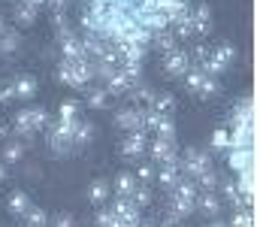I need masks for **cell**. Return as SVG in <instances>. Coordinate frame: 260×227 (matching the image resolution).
<instances>
[{"mask_svg": "<svg viewBox=\"0 0 260 227\" xmlns=\"http://www.w3.org/2000/svg\"><path fill=\"white\" fill-rule=\"evenodd\" d=\"M15 49H18V34L3 30V34H0V55H12Z\"/></svg>", "mask_w": 260, "mask_h": 227, "instance_id": "4dcf8cb0", "label": "cell"}, {"mask_svg": "<svg viewBox=\"0 0 260 227\" xmlns=\"http://www.w3.org/2000/svg\"><path fill=\"white\" fill-rule=\"evenodd\" d=\"M209 146H212L215 151H227V149H230V131H227V127H218V131L212 134Z\"/></svg>", "mask_w": 260, "mask_h": 227, "instance_id": "f546056e", "label": "cell"}, {"mask_svg": "<svg viewBox=\"0 0 260 227\" xmlns=\"http://www.w3.org/2000/svg\"><path fill=\"white\" fill-rule=\"evenodd\" d=\"M12 88H15V100H34V97H37V79H34V76H18V79H12Z\"/></svg>", "mask_w": 260, "mask_h": 227, "instance_id": "ac0fdd59", "label": "cell"}, {"mask_svg": "<svg viewBox=\"0 0 260 227\" xmlns=\"http://www.w3.org/2000/svg\"><path fill=\"white\" fill-rule=\"evenodd\" d=\"M142 115H145V106H124L115 112V127L124 134H136L142 131Z\"/></svg>", "mask_w": 260, "mask_h": 227, "instance_id": "52a82bcc", "label": "cell"}, {"mask_svg": "<svg viewBox=\"0 0 260 227\" xmlns=\"http://www.w3.org/2000/svg\"><path fill=\"white\" fill-rule=\"evenodd\" d=\"M218 188H224V197H227L236 209H251V200H248V197L236 188V182H221Z\"/></svg>", "mask_w": 260, "mask_h": 227, "instance_id": "ffe728a7", "label": "cell"}, {"mask_svg": "<svg viewBox=\"0 0 260 227\" xmlns=\"http://www.w3.org/2000/svg\"><path fill=\"white\" fill-rule=\"evenodd\" d=\"M145 151H151V164H170V160L179 157L176 154V140H160V137H151Z\"/></svg>", "mask_w": 260, "mask_h": 227, "instance_id": "9c48e42d", "label": "cell"}, {"mask_svg": "<svg viewBox=\"0 0 260 227\" xmlns=\"http://www.w3.org/2000/svg\"><path fill=\"white\" fill-rule=\"evenodd\" d=\"M43 127H49V112L43 106H27L15 115V134L18 137H30Z\"/></svg>", "mask_w": 260, "mask_h": 227, "instance_id": "6da1fadb", "label": "cell"}, {"mask_svg": "<svg viewBox=\"0 0 260 227\" xmlns=\"http://www.w3.org/2000/svg\"><path fill=\"white\" fill-rule=\"evenodd\" d=\"M3 30H6V18L0 15V34H3Z\"/></svg>", "mask_w": 260, "mask_h": 227, "instance_id": "60d3db41", "label": "cell"}, {"mask_svg": "<svg viewBox=\"0 0 260 227\" xmlns=\"http://www.w3.org/2000/svg\"><path fill=\"white\" fill-rule=\"evenodd\" d=\"M24 224L27 227H46L49 224V212L40 209V206H30V209L24 212Z\"/></svg>", "mask_w": 260, "mask_h": 227, "instance_id": "83f0119b", "label": "cell"}, {"mask_svg": "<svg viewBox=\"0 0 260 227\" xmlns=\"http://www.w3.org/2000/svg\"><path fill=\"white\" fill-rule=\"evenodd\" d=\"M136 185H139V179L133 173H127V170H121L115 176V182H112V191H115V197H130L136 191Z\"/></svg>", "mask_w": 260, "mask_h": 227, "instance_id": "e0dca14e", "label": "cell"}, {"mask_svg": "<svg viewBox=\"0 0 260 227\" xmlns=\"http://www.w3.org/2000/svg\"><path fill=\"white\" fill-rule=\"evenodd\" d=\"M209 227H227V224H221V221H215V218H212V224Z\"/></svg>", "mask_w": 260, "mask_h": 227, "instance_id": "b9f144b4", "label": "cell"}, {"mask_svg": "<svg viewBox=\"0 0 260 227\" xmlns=\"http://www.w3.org/2000/svg\"><path fill=\"white\" fill-rule=\"evenodd\" d=\"M30 206H34V203H30V197H27L24 191H12V194H9V206H6V209H9L15 218H24V212H27Z\"/></svg>", "mask_w": 260, "mask_h": 227, "instance_id": "44dd1931", "label": "cell"}, {"mask_svg": "<svg viewBox=\"0 0 260 227\" xmlns=\"http://www.w3.org/2000/svg\"><path fill=\"white\" fill-rule=\"evenodd\" d=\"M148 109H154V112H160V115H170V112L176 109V97H173V94H154V100H151Z\"/></svg>", "mask_w": 260, "mask_h": 227, "instance_id": "4316f807", "label": "cell"}, {"mask_svg": "<svg viewBox=\"0 0 260 227\" xmlns=\"http://www.w3.org/2000/svg\"><path fill=\"white\" fill-rule=\"evenodd\" d=\"M58 46H61V58H64V61H91V58L85 55L82 40H79V34H76L73 27L58 30Z\"/></svg>", "mask_w": 260, "mask_h": 227, "instance_id": "5b68a950", "label": "cell"}, {"mask_svg": "<svg viewBox=\"0 0 260 227\" xmlns=\"http://www.w3.org/2000/svg\"><path fill=\"white\" fill-rule=\"evenodd\" d=\"M94 221H97V227H112L115 224V215H112L109 206H100V212L94 215Z\"/></svg>", "mask_w": 260, "mask_h": 227, "instance_id": "e575fe53", "label": "cell"}, {"mask_svg": "<svg viewBox=\"0 0 260 227\" xmlns=\"http://www.w3.org/2000/svg\"><path fill=\"white\" fill-rule=\"evenodd\" d=\"M179 164H182V173L188 176V179H197L200 173H206L209 167H212V160H209V154L200 149H188L185 151V157H179Z\"/></svg>", "mask_w": 260, "mask_h": 227, "instance_id": "8992f818", "label": "cell"}, {"mask_svg": "<svg viewBox=\"0 0 260 227\" xmlns=\"http://www.w3.org/2000/svg\"><path fill=\"white\" fill-rule=\"evenodd\" d=\"M145 149H148V134L145 131H136V134H124V140H121V146H118V151L124 154V157H142L145 154Z\"/></svg>", "mask_w": 260, "mask_h": 227, "instance_id": "30bf717a", "label": "cell"}, {"mask_svg": "<svg viewBox=\"0 0 260 227\" xmlns=\"http://www.w3.org/2000/svg\"><path fill=\"white\" fill-rule=\"evenodd\" d=\"M130 200H133V203H136L139 209H142V206H148V203H151V188L139 182V185H136V191L130 194Z\"/></svg>", "mask_w": 260, "mask_h": 227, "instance_id": "1f68e13d", "label": "cell"}, {"mask_svg": "<svg viewBox=\"0 0 260 227\" xmlns=\"http://www.w3.org/2000/svg\"><path fill=\"white\" fill-rule=\"evenodd\" d=\"M185 82H188V91L200 97V100H209V97H215L218 94V79L209 73H203V70H197L191 67L188 73H185Z\"/></svg>", "mask_w": 260, "mask_h": 227, "instance_id": "277c9868", "label": "cell"}, {"mask_svg": "<svg viewBox=\"0 0 260 227\" xmlns=\"http://www.w3.org/2000/svg\"><path fill=\"white\" fill-rule=\"evenodd\" d=\"M52 27H55V30L70 27V24H67V12H52Z\"/></svg>", "mask_w": 260, "mask_h": 227, "instance_id": "74e56055", "label": "cell"}, {"mask_svg": "<svg viewBox=\"0 0 260 227\" xmlns=\"http://www.w3.org/2000/svg\"><path fill=\"white\" fill-rule=\"evenodd\" d=\"M133 176H136L142 185H148V182H154V176H157V167H154L151 160H148V164H139V170H136Z\"/></svg>", "mask_w": 260, "mask_h": 227, "instance_id": "d6a6232c", "label": "cell"}, {"mask_svg": "<svg viewBox=\"0 0 260 227\" xmlns=\"http://www.w3.org/2000/svg\"><path fill=\"white\" fill-rule=\"evenodd\" d=\"M191 70V58L185 49H176L170 55H164V73L170 79H185V73Z\"/></svg>", "mask_w": 260, "mask_h": 227, "instance_id": "ba28073f", "label": "cell"}, {"mask_svg": "<svg viewBox=\"0 0 260 227\" xmlns=\"http://www.w3.org/2000/svg\"><path fill=\"white\" fill-rule=\"evenodd\" d=\"M15 21H18L21 27H30V24L37 21V6L21 3V0H18V6H15Z\"/></svg>", "mask_w": 260, "mask_h": 227, "instance_id": "cb8c5ba5", "label": "cell"}, {"mask_svg": "<svg viewBox=\"0 0 260 227\" xmlns=\"http://www.w3.org/2000/svg\"><path fill=\"white\" fill-rule=\"evenodd\" d=\"M58 121H64V124L79 121V103H76V100H64V103H61V109H58Z\"/></svg>", "mask_w": 260, "mask_h": 227, "instance_id": "f1b7e54d", "label": "cell"}, {"mask_svg": "<svg viewBox=\"0 0 260 227\" xmlns=\"http://www.w3.org/2000/svg\"><path fill=\"white\" fill-rule=\"evenodd\" d=\"M58 79L70 85V88H85L94 76H91V61H64L61 58V67H58Z\"/></svg>", "mask_w": 260, "mask_h": 227, "instance_id": "7a4b0ae2", "label": "cell"}, {"mask_svg": "<svg viewBox=\"0 0 260 227\" xmlns=\"http://www.w3.org/2000/svg\"><path fill=\"white\" fill-rule=\"evenodd\" d=\"M148 49H154V52H160V55H170V52H176V49H179V40H176L173 27H164V30L151 34V43H148Z\"/></svg>", "mask_w": 260, "mask_h": 227, "instance_id": "9a60e30c", "label": "cell"}, {"mask_svg": "<svg viewBox=\"0 0 260 227\" xmlns=\"http://www.w3.org/2000/svg\"><path fill=\"white\" fill-rule=\"evenodd\" d=\"M103 88H106V94H109V97H127L130 88H133V79H130V76L121 70V67H118L115 73L103 82Z\"/></svg>", "mask_w": 260, "mask_h": 227, "instance_id": "4fadbf2b", "label": "cell"}, {"mask_svg": "<svg viewBox=\"0 0 260 227\" xmlns=\"http://www.w3.org/2000/svg\"><path fill=\"white\" fill-rule=\"evenodd\" d=\"M227 167L233 173H242V170H251L254 167V146L251 149H227Z\"/></svg>", "mask_w": 260, "mask_h": 227, "instance_id": "5bb4252c", "label": "cell"}, {"mask_svg": "<svg viewBox=\"0 0 260 227\" xmlns=\"http://www.w3.org/2000/svg\"><path fill=\"white\" fill-rule=\"evenodd\" d=\"M91 140H94V124H91V121H79L76 131H73V146L82 149V146H88Z\"/></svg>", "mask_w": 260, "mask_h": 227, "instance_id": "7402d4cb", "label": "cell"}, {"mask_svg": "<svg viewBox=\"0 0 260 227\" xmlns=\"http://www.w3.org/2000/svg\"><path fill=\"white\" fill-rule=\"evenodd\" d=\"M24 157V146L21 143H12V140H6V146H3V154H0V160L6 164V167H12V164H18Z\"/></svg>", "mask_w": 260, "mask_h": 227, "instance_id": "603a6c76", "label": "cell"}, {"mask_svg": "<svg viewBox=\"0 0 260 227\" xmlns=\"http://www.w3.org/2000/svg\"><path fill=\"white\" fill-rule=\"evenodd\" d=\"M6 137H9V127H6V124H0V140H6Z\"/></svg>", "mask_w": 260, "mask_h": 227, "instance_id": "ab89813d", "label": "cell"}, {"mask_svg": "<svg viewBox=\"0 0 260 227\" xmlns=\"http://www.w3.org/2000/svg\"><path fill=\"white\" fill-rule=\"evenodd\" d=\"M194 182H197V188H200V191H218V185H221V176H218V173L209 167L206 173H200V176H197Z\"/></svg>", "mask_w": 260, "mask_h": 227, "instance_id": "d4e9b609", "label": "cell"}, {"mask_svg": "<svg viewBox=\"0 0 260 227\" xmlns=\"http://www.w3.org/2000/svg\"><path fill=\"white\" fill-rule=\"evenodd\" d=\"M15 100V88L12 82H0V103H12Z\"/></svg>", "mask_w": 260, "mask_h": 227, "instance_id": "d590c367", "label": "cell"}, {"mask_svg": "<svg viewBox=\"0 0 260 227\" xmlns=\"http://www.w3.org/2000/svg\"><path fill=\"white\" fill-rule=\"evenodd\" d=\"M221 200H218V194L215 191H200L194 200V212H200V215H206V218H218L221 215Z\"/></svg>", "mask_w": 260, "mask_h": 227, "instance_id": "8fae6325", "label": "cell"}, {"mask_svg": "<svg viewBox=\"0 0 260 227\" xmlns=\"http://www.w3.org/2000/svg\"><path fill=\"white\" fill-rule=\"evenodd\" d=\"M52 227H76V221H73V215H70V212H61V215H55Z\"/></svg>", "mask_w": 260, "mask_h": 227, "instance_id": "8d00e7d4", "label": "cell"}, {"mask_svg": "<svg viewBox=\"0 0 260 227\" xmlns=\"http://www.w3.org/2000/svg\"><path fill=\"white\" fill-rule=\"evenodd\" d=\"M109 194H112V185H109L106 179H94V182L88 185V200L97 203V206H103V203L109 200Z\"/></svg>", "mask_w": 260, "mask_h": 227, "instance_id": "d6986e66", "label": "cell"}, {"mask_svg": "<svg viewBox=\"0 0 260 227\" xmlns=\"http://www.w3.org/2000/svg\"><path fill=\"white\" fill-rule=\"evenodd\" d=\"M230 227H254V218H251V209H239L236 215H233V221Z\"/></svg>", "mask_w": 260, "mask_h": 227, "instance_id": "836d02e7", "label": "cell"}, {"mask_svg": "<svg viewBox=\"0 0 260 227\" xmlns=\"http://www.w3.org/2000/svg\"><path fill=\"white\" fill-rule=\"evenodd\" d=\"M6 176H9V167H6V164L0 160V182H6Z\"/></svg>", "mask_w": 260, "mask_h": 227, "instance_id": "f35d334b", "label": "cell"}, {"mask_svg": "<svg viewBox=\"0 0 260 227\" xmlns=\"http://www.w3.org/2000/svg\"><path fill=\"white\" fill-rule=\"evenodd\" d=\"M233 58H236L233 46H230V43H221V46L209 49V58H206V64H203L200 70H203V73H209V76H221V73H227V70H230Z\"/></svg>", "mask_w": 260, "mask_h": 227, "instance_id": "3957f363", "label": "cell"}, {"mask_svg": "<svg viewBox=\"0 0 260 227\" xmlns=\"http://www.w3.org/2000/svg\"><path fill=\"white\" fill-rule=\"evenodd\" d=\"M88 106H91V109H103V106H109V94H106L103 85L88 88Z\"/></svg>", "mask_w": 260, "mask_h": 227, "instance_id": "484cf974", "label": "cell"}, {"mask_svg": "<svg viewBox=\"0 0 260 227\" xmlns=\"http://www.w3.org/2000/svg\"><path fill=\"white\" fill-rule=\"evenodd\" d=\"M191 24H194V37H200V40L212 34V9L206 3L191 6Z\"/></svg>", "mask_w": 260, "mask_h": 227, "instance_id": "7c38bea8", "label": "cell"}, {"mask_svg": "<svg viewBox=\"0 0 260 227\" xmlns=\"http://www.w3.org/2000/svg\"><path fill=\"white\" fill-rule=\"evenodd\" d=\"M182 176H185V173H182V164H179V157H176V160H170V164H160V170H157V176H154V179H157L167 191H173V188H176V182H179Z\"/></svg>", "mask_w": 260, "mask_h": 227, "instance_id": "2e32d148", "label": "cell"}]
</instances>
